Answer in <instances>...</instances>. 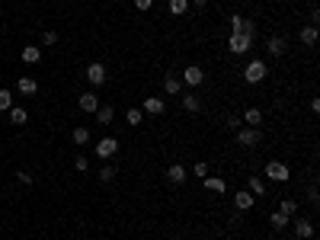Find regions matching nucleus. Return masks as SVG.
Segmentation results:
<instances>
[{
	"instance_id": "1",
	"label": "nucleus",
	"mask_w": 320,
	"mask_h": 240,
	"mask_svg": "<svg viewBox=\"0 0 320 240\" xmlns=\"http://www.w3.org/2000/svg\"><path fill=\"white\" fill-rule=\"evenodd\" d=\"M266 74H269V67H266V61H259V58H253V61L243 67V80H247V83H259V80H266Z\"/></svg>"
},
{
	"instance_id": "2",
	"label": "nucleus",
	"mask_w": 320,
	"mask_h": 240,
	"mask_svg": "<svg viewBox=\"0 0 320 240\" xmlns=\"http://www.w3.org/2000/svg\"><path fill=\"white\" fill-rule=\"evenodd\" d=\"M263 173H266V179H272V183H288V176H291V170L282 160H269Z\"/></svg>"
},
{
	"instance_id": "3",
	"label": "nucleus",
	"mask_w": 320,
	"mask_h": 240,
	"mask_svg": "<svg viewBox=\"0 0 320 240\" xmlns=\"http://www.w3.org/2000/svg\"><path fill=\"white\" fill-rule=\"evenodd\" d=\"M228 48H231V55H247L253 48V39H250V35H240V32H231Z\"/></svg>"
},
{
	"instance_id": "4",
	"label": "nucleus",
	"mask_w": 320,
	"mask_h": 240,
	"mask_svg": "<svg viewBox=\"0 0 320 240\" xmlns=\"http://www.w3.org/2000/svg\"><path fill=\"white\" fill-rule=\"evenodd\" d=\"M231 32H240V35H250V39H256V26H253L247 16H240V13L231 16Z\"/></svg>"
},
{
	"instance_id": "5",
	"label": "nucleus",
	"mask_w": 320,
	"mask_h": 240,
	"mask_svg": "<svg viewBox=\"0 0 320 240\" xmlns=\"http://www.w3.org/2000/svg\"><path fill=\"white\" fill-rule=\"evenodd\" d=\"M237 144H240V148H256L259 144V128H237Z\"/></svg>"
},
{
	"instance_id": "6",
	"label": "nucleus",
	"mask_w": 320,
	"mask_h": 240,
	"mask_svg": "<svg viewBox=\"0 0 320 240\" xmlns=\"http://www.w3.org/2000/svg\"><path fill=\"white\" fill-rule=\"evenodd\" d=\"M180 80L186 83V87H199V83L205 80V70L199 67V64H189V67L183 70V77H180Z\"/></svg>"
},
{
	"instance_id": "7",
	"label": "nucleus",
	"mask_w": 320,
	"mask_h": 240,
	"mask_svg": "<svg viewBox=\"0 0 320 240\" xmlns=\"http://www.w3.org/2000/svg\"><path fill=\"white\" fill-rule=\"evenodd\" d=\"M115 151H118V141L115 138H100L96 141V157L109 160V157H115Z\"/></svg>"
},
{
	"instance_id": "8",
	"label": "nucleus",
	"mask_w": 320,
	"mask_h": 240,
	"mask_svg": "<svg viewBox=\"0 0 320 240\" xmlns=\"http://www.w3.org/2000/svg\"><path fill=\"white\" fill-rule=\"evenodd\" d=\"M163 109H167V103H163L160 96H144V106H141L144 115H163Z\"/></svg>"
},
{
	"instance_id": "9",
	"label": "nucleus",
	"mask_w": 320,
	"mask_h": 240,
	"mask_svg": "<svg viewBox=\"0 0 320 240\" xmlns=\"http://www.w3.org/2000/svg\"><path fill=\"white\" fill-rule=\"evenodd\" d=\"M77 106H80V109H84V112H93V115H96V109H100V96L93 93V90H87V93H80Z\"/></svg>"
},
{
	"instance_id": "10",
	"label": "nucleus",
	"mask_w": 320,
	"mask_h": 240,
	"mask_svg": "<svg viewBox=\"0 0 320 240\" xmlns=\"http://www.w3.org/2000/svg\"><path fill=\"white\" fill-rule=\"evenodd\" d=\"M291 224H294V237L298 240H311L314 237V224L307 218H291Z\"/></svg>"
},
{
	"instance_id": "11",
	"label": "nucleus",
	"mask_w": 320,
	"mask_h": 240,
	"mask_svg": "<svg viewBox=\"0 0 320 240\" xmlns=\"http://www.w3.org/2000/svg\"><path fill=\"white\" fill-rule=\"evenodd\" d=\"M87 80L93 83V87H103V83H106V67H103L100 61H93V64L87 67Z\"/></svg>"
},
{
	"instance_id": "12",
	"label": "nucleus",
	"mask_w": 320,
	"mask_h": 240,
	"mask_svg": "<svg viewBox=\"0 0 320 240\" xmlns=\"http://www.w3.org/2000/svg\"><path fill=\"white\" fill-rule=\"evenodd\" d=\"M234 205H237V211H250L253 205H256V199H253V192H247V189H240L234 196Z\"/></svg>"
},
{
	"instance_id": "13",
	"label": "nucleus",
	"mask_w": 320,
	"mask_h": 240,
	"mask_svg": "<svg viewBox=\"0 0 320 240\" xmlns=\"http://www.w3.org/2000/svg\"><path fill=\"white\" fill-rule=\"evenodd\" d=\"M186 176H189V170H186V166H180V163H170V170H167V179H170V183H176V186H180V183H186Z\"/></svg>"
},
{
	"instance_id": "14",
	"label": "nucleus",
	"mask_w": 320,
	"mask_h": 240,
	"mask_svg": "<svg viewBox=\"0 0 320 240\" xmlns=\"http://www.w3.org/2000/svg\"><path fill=\"white\" fill-rule=\"evenodd\" d=\"M19 58H22L26 64H39V58H42V48H39V45H26V48L19 52Z\"/></svg>"
},
{
	"instance_id": "15",
	"label": "nucleus",
	"mask_w": 320,
	"mask_h": 240,
	"mask_svg": "<svg viewBox=\"0 0 320 240\" xmlns=\"http://www.w3.org/2000/svg\"><path fill=\"white\" fill-rule=\"evenodd\" d=\"M202 186H205V192H228V183L221 176H205Z\"/></svg>"
},
{
	"instance_id": "16",
	"label": "nucleus",
	"mask_w": 320,
	"mask_h": 240,
	"mask_svg": "<svg viewBox=\"0 0 320 240\" xmlns=\"http://www.w3.org/2000/svg\"><path fill=\"white\" fill-rule=\"evenodd\" d=\"M16 90H19L22 96H32L35 90H39V83H35L32 77H19V80H16Z\"/></svg>"
},
{
	"instance_id": "17",
	"label": "nucleus",
	"mask_w": 320,
	"mask_h": 240,
	"mask_svg": "<svg viewBox=\"0 0 320 240\" xmlns=\"http://www.w3.org/2000/svg\"><path fill=\"white\" fill-rule=\"evenodd\" d=\"M163 90H167L170 96L183 93V80H180V77H173V74H167V77H163Z\"/></svg>"
},
{
	"instance_id": "18",
	"label": "nucleus",
	"mask_w": 320,
	"mask_h": 240,
	"mask_svg": "<svg viewBox=\"0 0 320 240\" xmlns=\"http://www.w3.org/2000/svg\"><path fill=\"white\" fill-rule=\"evenodd\" d=\"M240 122H247V125H250V128H256L259 122H263V112H259V109H256V106H250V109H247V112H243V118H240Z\"/></svg>"
},
{
	"instance_id": "19",
	"label": "nucleus",
	"mask_w": 320,
	"mask_h": 240,
	"mask_svg": "<svg viewBox=\"0 0 320 240\" xmlns=\"http://www.w3.org/2000/svg\"><path fill=\"white\" fill-rule=\"evenodd\" d=\"M96 118H100V125H112L115 122V109H112V106H100Z\"/></svg>"
},
{
	"instance_id": "20",
	"label": "nucleus",
	"mask_w": 320,
	"mask_h": 240,
	"mask_svg": "<svg viewBox=\"0 0 320 240\" xmlns=\"http://www.w3.org/2000/svg\"><path fill=\"white\" fill-rule=\"evenodd\" d=\"M183 109H186V112H199V109H202V100H199L195 93H186V96H183Z\"/></svg>"
},
{
	"instance_id": "21",
	"label": "nucleus",
	"mask_w": 320,
	"mask_h": 240,
	"mask_svg": "<svg viewBox=\"0 0 320 240\" xmlns=\"http://www.w3.org/2000/svg\"><path fill=\"white\" fill-rule=\"evenodd\" d=\"M266 48H269V55H276V58H279V55H285V48H288V45H285V39H279V35H272Z\"/></svg>"
},
{
	"instance_id": "22",
	"label": "nucleus",
	"mask_w": 320,
	"mask_h": 240,
	"mask_svg": "<svg viewBox=\"0 0 320 240\" xmlns=\"http://www.w3.org/2000/svg\"><path fill=\"white\" fill-rule=\"evenodd\" d=\"M269 224L276 227V231H285V227L291 224V218L288 214H282V211H272V218H269Z\"/></svg>"
},
{
	"instance_id": "23",
	"label": "nucleus",
	"mask_w": 320,
	"mask_h": 240,
	"mask_svg": "<svg viewBox=\"0 0 320 240\" xmlns=\"http://www.w3.org/2000/svg\"><path fill=\"white\" fill-rule=\"evenodd\" d=\"M7 115H10V122H13V125H26V122H29V112H26V109H19V106H13V109H10Z\"/></svg>"
},
{
	"instance_id": "24",
	"label": "nucleus",
	"mask_w": 320,
	"mask_h": 240,
	"mask_svg": "<svg viewBox=\"0 0 320 240\" xmlns=\"http://www.w3.org/2000/svg\"><path fill=\"white\" fill-rule=\"evenodd\" d=\"M298 39H301L304 45H317V26H304V29L298 32Z\"/></svg>"
},
{
	"instance_id": "25",
	"label": "nucleus",
	"mask_w": 320,
	"mask_h": 240,
	"mask_svg": "<svg viewBox=\"0 0 320 240\" xmlns=\"http://www.w3.org/2000/svg\"><path fill=\"white\" fill-rule=\"evenodd\" d=\"M279 211L288 214V218H294V214H298V202H294V199H282L279 202Z\"/></svg>"
},
{
	"instance_id": "26",
	"label": "nucleus",
	"mask_w": 320,
	"mask_h": 240,
	"mask_svg": "<svg viewBox=\"0 0 320 240\" xmlns=\"http://www.w3.org/2000/svg\"><path fill=\"white\" fill-rule=\"evenodd\" d=\"M70 141H74V144H87V141H90V131H87L84 125H77L74 131H70Z\"/></svg>"
},
{
	"instance_id": "27",
	"label": "nucleus",
	"mask_w": 320,
	"mask_h": 240,
	"mask_svg": "<svg viewBox=\"0 0 320 240\" xmlns=\"http://www.w3.org/2000/svg\"><path fill=\"white\" fill-rule=\"evenodd\" d=\"M125 122L132 125V128H138L141 122H144V112H141V109H128V112H125Z\"/></svg>"
},
{
	"instance_id": "28",
	"label": "nucleus",
	"mask_w": 320,
	"mask_h": 240,
	"mask_svg": "<svg viewBox=\"0 0 320 240\" xmlns=\"http://www.w3.org/2000/svg\"><path fill=\"white\" fill-rule=\"evenodd\" d=\"M167 7H170V13H173V16H183L186 10H189V0H170Z\"/></svg>"
},
{
	"instance_id": "29",
	"label": "nucleus",
	"mask_w": 320,
	"mask_h": 240,
	"mask_svg": "<svg viewBox=\"0 0 320 240\" xmlns=\"http://www.w3.org/2000/svg\"><path fill=\"white\" fill-rule=\"evenodd\" d=\"M10 109H13V93L0 90V112H10Z\"/></svg>"
},
{
	"instance_id": "30",
	"label": "nucleus",
	"mask_w": 320,
	"mask_h": 240,
	"mask_svg": "<svg viewBox=\"0 0 320 240\" xmlns=\"http://www.w3.org/2000/svg\"><path fill=\"white\" fill-rule=\"evenodd\" d=\"M247 192H253V196H263V192H266V179L250 176V189H247Z\"/></svg>"
},
{
	"instance_id": "31",
	"label": "nucleus",
	"mask_w": 320,
	"mask_h": 240,
	"mask_svg": "<svg viewBox=\"0 0 320 240\" xmlns=\"http://www.w3.org/2000/svg\"><path fill=\"white\" fill-rule=\"evenodd\" d=\"M115 173H118L115 166H112V163H106L103 170H100V179H103V183H112V179H115Z\"/></svg>"
},
{
	"instance_id": "32",
	"label": "nucleus",
	"mask_w": 320,
	"mask_h": 240,
	"mask_svg": "<svg viewBox=\"0 0 320 240\" xmlns=\"http://www.w3.org/2000/svg\"><path fill=\"white\" fill-rule=\"evenodd\" d=\"M192 173H195V176H199V179H205V176H208V173H211V166H208V163H205V160H199V163H195V166H192Z\"/></svg>"
},
{
	"instance_id": "33",
	"label": "nucleus",
	"mask_w": 320,
	"mask_h": 240,
	"mask_svg": "<svg viewBox=\"0 0 320 240\" xmlns=\"http://www.w3.org/2000/svg\"><path fill=\"white\" fill-rule=\"evenodd\" d=\"M224 125H228L231 131H237V128H240L243 122H240V115H228V118H224Z\"/></svg>"
},
{
	"instance_id": "34",
	"label": "nucleus",
	"mask_w": 320,
	"mask_h": 240,
	"mask_svg": "<svg viewBox=\"0 0 320 240\" xmlns=\"http://www.w3.org/2000/svg\"><path fill=\"white\" fill-rule=\"evenodd\" d=\"M74 170H77V173H87V170H90V160H87V157H77V160H74Z\"/></svg>"
},
{
	"instance_id": "35",
	"label": "nucleus",
	"mask_w": 320,
	"mask_h": 240,
	"mask_svg": "<svg viewBox=\"0 0 320 240\" xmlns=\"http://www.w3.org/2000/svg\"><path fill=\"white\" fill-rule=\"evenodd\" d=\"M16 179H19L22 186H32V173H26V170H19V173H16Z\"/></svg>"
},
{
	"instance_id": "36",
	"label": "nucleus",
	"mask_w": 320,
	"mask_h": 240,
	"mask_svg": "<svg viewBox=\"0 0 320 240\" xmlns=\"http://www.w3.org/2000/svg\"><path fill=\"white\" fill-rule=\"evenodd\" d=\"M42 42H45V45H55V42H58V32H52V29H48V32L42 35Z\"/></svg>"
},
{
	"instance_id": "37",
	"label": "nucleus",
	"mask_w": 320,
	"mask_h": 240,
	"mask_svg": "<svg viewBox=\"0 0 320 240\" xmlns=\"http://www.w3.org/2000/svg\"><path fill=\"white\" fill-rule=\"evenodd\" d=\"M135 7H138V10H151L154 0H135Z\"/></svg>"
},
{
	"instance_id": "38",
	"label": "nucleus",
	"mask_w": 320,
	"mask_h": 240,
	"mask_svg": "<svg viewBox=\"0 0 320 240\" xmlns=\"http://www.w3.org/2000/svg\"><path fill=\"white\" fill-rule=\"evenodd\" d=\"M189 4H192V7H199V10H202V7L208 4V0H189Z\"/></svg>"
}]
</instances>
